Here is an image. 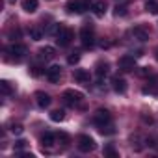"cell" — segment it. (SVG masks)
<instances>
[{
	"label": "cell",
	"mask_w": 158,
	"mask_h": 158,
	"mask_svg": "<svg viewBox=\"0 0 158 158\" xmlns=\"http://www.w3.org/2000/svg\"><path fill=\"white\" fill-rule=\"evenodd\" d=\"M99 45H101V47H102V48H108V47H110V41H101V43H99Z\"/></svg>",
	"instance_id": "cell-34"
},
{
	"label": "cell",
	"mask_w": 158,
	"mask_h": 158,
	"mask_svg": "<svg viewBox=\"0 0 158 158\" xmlns=\"http://www.w3.org/2000/svg\"><path fill=\"white\" fill-rule=\"evenodd\" d=\"M56 134H52V132H45L43 136H41V145H43V151L45 149H50V147H54V143H56Z\"/></svg>",
	"instance_id": "cell-15"
},
{
	"label": "cell",
	"mask_w": 158,
	"mask_h": 158,
	"mask_svg": "<svg viewBox=\"0 0 158 158\" xmlns=\"http://www.w3.org/2000/svg\"><path fill=\"white\" fill-rule=\"evenodd\" d=\"M76 147H78L80 152H91V151H95L97 143H95V139L91 136L82 134V136H78V139H76Z\"/></svg>",
	"instance_id": "cell-3"
},
{
	"label": "cell",
	"mask_w": 158,
	"mask_h": 158,
	"mask_svg": "<svg viewBox=\"0 0 158 158\" xmlns=\"http://www.w3.org/2000/svg\"><path fill=\"white\" fill-rule=\"evenodd\" d=\"M30 74H32V76H39V74H41V67H39V65L30 67Z\"/></svg>",
	"instance_id": "cell-29"
},
{
	"label": "cell",
	"mask_w": 158,
	"mask_h": 158,
	"mask_svg": "<svg viewBox=\"0 0 158 158\" xmlns=\"http://www.w3.org/2000/svg\"><path fill=\"white\" fill-rule=\"evenodd\" d=\"M24 147H26V141H24V139L15 141V149H17V151H21V149H24Z\"/></svg>",
	"instance_id": "cell-32"
},
{
	"label": "cell",
	"mask_w": 158,
	"mask_h": 158,
	"mask_svg": "<svg viewBox=\"0 0 158 158\" xmlns=\"http://www.w3.org/2000/svg\"><path fill=\"white\" fill-rule=\"evenodd\" d=\"M8 35H10V39H21V28H11L10 32H8Z\"/></svg>",
	"instance_id": "cell-27"
},
{
	"label": "cell",
	"mask_w": 158,
	"mask_h": 158,
	"mask_svg": "<svg viewBox=\"0 0 158 158\" xmlns=\"http://www.w3.org/2000/svg\"><path fill=\"white\" fill-rule=\"evenodd\" d=\"M154 56H156V60H158V48H156V52H154Z\"/></svg>",
	"instance_id": "cell-35"
},
{
	"label": "cell",
	"mask_w": 158,
	"mask_h": 158,
	"mask_svg": "<svg viewBox=\"0 0 158 158\" xmlns=\"http://www.w3.org/2000/svg\"><path fill=\"white\" fill-rule=\"evenodd\" d=\"M73 39H74V32L67 26H60V30L56 32V43L60 47H69Z\"/></svg>",
	"instance_id": "cell-2"
},
{
	"label": "cell",
	"mask_w": 158,
	"mask_h": 158,
	"mask_svg": "<svg viewBox=\"0 0 158 158\" xmlns=\"http://www.w3.org/2000/svg\"><path fill=\"white\" fill-rule=\"evenodd\" d=\"M145 10L151 11L152 15H158V0H149V2L145 4Z\"/></svg>",
	"instance_id": "cell-22"
},
{
	"label": "cell",
	"mask_w": 158,
	"mask_h": 158,
	"mask_svg": "<svg viewBox=\"0 0 158 158\" xmlns=\"http://www.w3.org/2000/svg\"><path fill=\"white\" fill-rule=\"evenodd\" d=\"M61 99H63V102L67 104V106H80L82 104V101H84V93H80V91H76V89H65L63 91V95H61Z\"/></svg>",
	"instance_id": "cell-1"
},
{
	"label": "cell",
	"mask_w": 158,
	"mask_h": 158,
	"mask_svg": "<svg viewBox=\"0 0 158 158\" xmlns=\"http://www.w3.org/2000/svg\"><path fill=\"white\" fill-rule=\"evenodd\" d=\"M93 123L97 125V127H102V125H108V123H112V114L108 112V110H97L95 114H93Z\"/></svg>",
	"instance_id": "cell-8"
},
{
	"label": "cell",
	"mask_w": 158,
	"mask_h": 158,
	"mask_svg": "<svg viewBox=\"0 0 158 158\" xmlns=\"http://www.w3.org/2000/svg\"><path fill=\"white\" fill-rule=\"evenodd\" d=\"M112 88H114V91L115 93H125L127 91V80L125 78H121V76H115V78H112Z\"/></svg>",
	"instance_id": "cell-14"
},
{
	"label": "cell",
	"mask_w": 158,
	"mask_h": 158,
	"mask_svg": "<svg viewBox=\"0 0 158 158\" xmlns=\"http://www.w3.org/2000/svg\"><path fill=\"white\" fill-rule=\"evenodd\" d=\"M56 136H58V139H61V141H63V145H67V143H69V136H67L65 132H58Z\"/></svg>",
	"instance_id": "cell-30"
},
{
	"label": "cell",
	"mask_w": 158,
	"mask_h": 158,
	"mask_svg": "<svg viewBox=\"0 0 158 158\" xmlns=\"http://www.w3.org/2000/svg\"><path fill=\"white\" fill-rule=\"evenodd\" d=\"M67 61L71 63V65H74V63H78V61H80V54H78V52H73L69 58H67Z\"/></svg>",
	"instance_id": "cell-28"
},
{
	"label": "cell",
	"mask_w": 158,
	"mask_h": 158,
	"mask_svg": "<svg viewBox=\"0 0 158 158\" xmlns=\"http://www.w3.org/2000/svg\"><path fill=\"white\" fill-rule=\"evenodd\" d=\"M47 78H48L52 84L60 82V78H61V67H60V65H52V67H48V69H47Z\"/></svg>",
	"instance_id": "cell-10"
},
{
	"label": "cell",
	"mask_w": 158,
	"mask_h": 158,
	"mask_svg": "<svg viewBox=\"0 0 158 158\" xmlns=\"http://www.w3.org/2000/svg\"><path fill=\"white\" fill-rule=\"evenodd\" d=\"M50 119H52L54 123H60V121L65 119V112H63V110H54V112H50Z\"/></svg>",
	"instance_id": "cell-20"
},
{
	"label": "cell",
	"mask_w": 158,
	"mask_h": 158,
	"mask_svg": "<svg viewBox=\"0 0 158 158\" xmlns=\"http://www.w3.org/2000/svg\"><path fill=\"white\" fill-rule=\"evenodd\" d=\"M30 37H32L34 41H39V39L43 37V32H41L39 28H30Z\"/></svg>",
	"instance_id": "cell-26"
},
{
	"label": "cell",
	"mask_w": 158,
	"mask_h": 158,
	"mask_svg": "<svg viewBox=\"0 0 158 158\" xmlns=\"http://www.w3.org/2000/svg\"><path fill=\"white\" fill-rule=\"evenodd\" d=\"M139 76H151V69L149 67H141L139 69Z\"/></svg>",
	"instance_id": "cell-31"
},
{
	"label": "cell",
	"mask_w": 158,
	"mask_h": 158,
	"mask_svg": "<svg viewBox=\"0 0 158 158\" xmlns=\"http://www.w3.org/2000/svg\"><path fill=\"white\" fill-rule=\"evenodd\" d=\"M65 10L69 13H76V15H80L88 10V2L86 0H69V2L65 4Z\"/></svg>",
	"instance_id": "cell-5"
},
{
	"label": "cell",
	"mask_w": 158,
	"mask_h": 158,
	"mask_svg": "<svg viewBox=\"0 0 158 158\" xmlns=\"http://www.w3.org/2000/svg\"><path fill=\"white\" fill-rule=\"evenodd\" d=\"M117 65H119V69H121L123 73H130V71H134V69H136V58H134V56L125 54V56H121V58H119Z\"/></svg>",
	"instance_id": "cell-6"
},
{
	"label": "cell",
	"mask_w": 158,
	"mask_h": 158,
	"mask_svg": "<svg viewBox=\"0 0 158 158\" xmlns=\"http://www.w3.org/2000/svg\"><path fill=\"white\" fill-rule=\"evenodd\" d=\"M108 73H110V65H108V61H99V63L95 65V74H97L99 78L106 76Z\"/></svg>",
	"instance_id": "cell-16"
},
{
	"label": "cell",
	"mask_w": 158,
	"mask_h": 158,
	"mask_svg": "<svg viewBox=\"0 0 158 158\" xmlns=\"http://www.w3.org/2000/svg\"><path fill=\"white\" fill-rule=\"evenodd\" d=\"M141 119H143V123H149V125L152 123V117H151V115H149V117H147V115H143Z\"/></svg>",
	"instance_id": "cell-33"
},
{
	"label": "cell",
	"mask_w": 158,
	"mask_h": 158,
	"mask_svg": "<svg viewBox=\"0 0 158 158\" xmlns=\"http://www.w3.org/2000/svg\"><path fill=\"white\" fill-rule=\"evenodd\" d=\"M10 132L15 134V136H21V134L24 132V127H23L21 123H11V125H10Z\"/></svg>",
	"instance_id": "cell-23"
},
{
	"label": "cell",
	"mask_w": 158,
	"mask_h": 158,
	"mask_svg": "<svg viewBox=\"0 0 158 158\" xmlns=\"http://www.w3.org/2000/svg\"><path fill=\"white\" fill-rule=\"evenodd\" d=\"M0 91H2L4 95H11L13 93V88H11V84L8 80H2V82H0Z\"/></svg>",
	"instance_id": "cell-24"
},
{
	"label": "cell",
	"mask_w": 158,
	"mask_h": 158,
	"mask_svg": "<svg viewBox=\"0 0 158 158\" xmlns=\"http://www.w3.org/2000/svg\"><path fill=\"white\" fill-rule=\"evenodd\" d=\"M73 78H74L78 84H89V73L86 69H74Z\"/></svg>",
	"instance_id": "cell-13"
},
{
	"label": "cell",
	"mask_w": 158,
	"mask_h": 158,
	"mask_svg": "<svg viewBox=\"0 0 158 158\" xmlns=\"http://www.w3.org/2000/svg\"><path fill=\"white\" fill-rule=\"evenodd\" d=\"M102 154H104V156H108V158H117V151H115V147H114L112 143L104 145V151H102Z\"/></svg>",
	"instance_id": "cell-19"
},
{
	"label": "cell",
	"mask_w": 158,
	"mask_h": 158,
	"mask_svg": "<svg viewBox=\"0 0 158 158\" xmlns=\"http://www.w3.org/2000/svg\"><path fill=\"white\" fill-rule=\"evenodd\" d=\"M34 97H35V102H37V106H39V108H48V106H50V102H52L50 95H48V93H45V91H37Z\"/></svg>",
	"instance_id": "cell-11"
},
{
	"label": "cell",
	"mask_w": 158,
	"mask_h": 158,
	"mask_svg": "<svg viewBox=\"0 0 158 158\" xmlns=\"http://www.w3.org/2000/svg\"><path fill=\"white\" fill-rule=\"evenodd\" d=\"M37 8H39L37 0H24V2H23V10L26 13H34V11H37Z\"/></svg>",
	"instance_id": "cell-18"
},
{
	"label": "cell",
	"mask_w": 158,
	"mask_h": 158,
	"mask_svg": "<svg viewBox=\"0 0 158 158\" xmlns=\"http://www.w3.org/2000/svg\"><path fill=\"white\" fill-rule=\"evenodd\" d=\"M80 41H82L84 48H91L95 45V34H93V26L91 24L82 26V30H80Z\"/></svg>",
	"instance_id": "cell-4"
},
{
	"label": "cell",
	"mask_w": 158,
	"mask_h": 158,
	"mask_svg": "<svg viewBox=\"0 0 158 158\" xmlns=\"http://www.w3.org/2000/svg\"><path fill=\"white\" fill-rule=\"evenodd\" d=\"M86 2L89 4L95 17H104V13H106V2L104 0H86Z\"/></svg>",
	"instance_id": "cell-9"
},
{
	"label": "cell",
	"mask_w": 158,
	"mask_h": 158,
	"mask_svg": "<svg viewBox=\"0 0 158 158\" xmlns=\"http://www.w3.org/2000/svg\"><path fill=\"white\" fill-rule=\"evenodd\" d=\"M127 10H128V8H127L125 4H121V6L117 4V6L114 8V15H115V17H125V15H127Z\"/></svg>",
	"instance_id": "cell-25"
},
{
	"label": "cell",
	"mask_w": 158,
	"mask_h": 158,
	"mask_svg": "<svg viewBox=\"0 0 158 158\" xmlns=\"http://www.w3.org/2000/svg\"><path fill=\"white\" fill-rule=\"evenodd\" d=\"M132 35H134L138 41H141V43H143V41H147V39H149V30H147L145 26L138 24V26H134V28H132Z\"/></svg>",
	"instance_id": "cell-12"
},
{
	"label": "cell",
	"mask_w": 158,
	"mask_h": 158,
	"mask_svg": "<svg viewBox=\"0 0 158 158\" xmlns=\"http://www.w3.org/2000/svg\"><path fill=\"white\" fill-rule=\"evenodd\" d=\"M99 132H101L102 136H110V134H115V128H114V125H112V123H108V125L99 127Z\"/></svg>",
	"instance_id": "cell-21"
},
{
	"label": "cell",
	"mask_w": 158,
	"mask_h": 158,
	"mask_svg": "<svg viewBox=\"0 0 158 158\" xmlns=\"http://www.w3.org/2000/svg\"><path fill=\"white\" fill-rule=\"evenodd\" d=\"M56 56V48L54 47H43L39 48V58L41 60H52Z\"/></svg>",
	"instance_id": "cell-17"
},
{
	"label": "cell",
	"mask_w": 158,
	"mask_h": 158,
	"mask_svg": "<svg viewBox=\"0 0 158 158\" xmlns=\"http://www.w3.org/2000/svg\"><path fill=\"white\" fill-rule=\"evenodd\" d=\"M8 52L13 56V60H15V61H21V60L26 56L28 48H26V45H23V43H13V45L8 48Z\"/></svg>",
	"instance_id": "cell-7"
}]
</instances>
